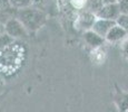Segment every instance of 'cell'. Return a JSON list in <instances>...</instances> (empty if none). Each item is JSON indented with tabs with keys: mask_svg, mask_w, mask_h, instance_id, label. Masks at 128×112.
<instances>
[{
	"mask_svg": "<svg viewBox=\"0 0 128 112\" xmlns=\"http://www.w3.org/2000/svg\"><path fill=\"white\" fill-rule=\"evenodd\" d=\"M9 2L12 6V8L16 9V10L28 8V7H31V5H32V0H9Z\"/></svg>",
	"mask_w": 128,
	"mask_h": 112,
	"instance_id": "30bf717a",
	"label": "cell"
},
{
	"mask_svg": "<svg viewBox=\"0 0 128 112\" xmlns=\"http://www.w3.org/2000/svg\"><path fill=\"white\" fill-rule=\"evenodd\" d=\"M120 49H122V56H124L126 59H128V37L122 43V45H120Z\"/></svg>",
	"mask_w": 128,
	"mask_h": 112,
	"instance_id": "5bb4252c",
	"label": "cell"
},
{
	"mask_svg": "<svg viewBox=\"0 0 128 112\" xmlns=\"http://www.w3.org/2000/svg\"><path fill=\"white\" fill-rule=\"evenodd\" d=\"M114 102L115 105L119 112H127L128 111V93L124 92L116 85V90L114 93Z\"/></svg>",
	"mask_w": 128,
	"mask_h": 112,
	"instance_id": "52a82bcc",
	"label": "cell"
},
{
	"mask_svg": "<svg viewBox=\"0 0 128 112\" xmlns=\"http://www.w3.org/2000/svg\"><path fill=\"white\" fill-rule=\"evenodd\" d=\"M96 19H97V17H96L95 14H92L90 11H85L79 16V24L86 30H90L92 28L94 24H95Z\"/></svg>",
	"mask_w": 128,
	"mask_h": 112,
	"instance_id": "9c48e42d",
	"label": "cell"
},
{
	"mask_svg": "<svg viewBox=\"0 0 128 112\" xmlns=\"http://www.w3.org/2000/svg\"><path fill=\"white\" fill-rule=\"evenodd\" d=\"M14 39H12L10 36H8L7 34H4L0 36V49L7 47L8 45H10L11 43H14Z\"/></svg>",
	"mask_w": 128,
	"mask_h": 112,
	"instance_id": "8fae6325",
	"label": "cell"
},
{
	"mask_svg": "<svg viewBox=\"0 0 128 112\" xmlns=\"http://www.w3.org/2000/svg\"><path fill=\"white\" fill-rule=\"evenodd\" d=\"M4 29H6V34L10 36L12 39L27 38L29 34L27 29L24 27V25L16 17H12L4 24Z\"/></svg>",
	"mask_w": 128,
	"mask_h": 112,
	"instance_id": "7a4b0ae2",
	"label": "cell"
},
{
	"mask_svg": "<svg viewBox=\"0 0 128 112\" xmlns=\"http://www.w3.org/2000/svg\"><path fill=\"white\" fill-rule=\"evenodd\" d=\"M116 24L125 29L128 33V15H120L116 20Z\"/></svg>",
	"mask_w": 128,
	"mask_h": 112,
	"instance_id": "7c38bea8",
	"label": "cell"
},
{
	"mask_svg": "<svg viewBox=\"0 0 128 112\" xmlns=\"http://www.w3.org/2000/svg\"><path fill=\"white\" fill-rule=\"evenodd\" d=\"M4 86H6V82H4V78L2 76L1 72H0V95L4 91Z\"/></svg>",
	"mask_w": 128,
	"mask_h": 112,
	"instance_id": "2e32d148",
	"label": "cell"
},
{
	"mask_svg": "<svg viewBox=\"0 0 128 112\" xmlns=\"http://www.w3.org/2000/svg\"><path fill=\"white\" fill-rule=\"evenodd\" d=\"M17 10L12 8L9 0H0V22L6 24L12 17H16Z\"/></svg>",
	"mask_w": 128,
	"mask_h": 112,
	"instance_id": "ba28073f",
	"label": "cell"
},
{
	"mask_svg": "<svg viewBox=\"0 0 128 112\" xmlns=\"http://www.w3.org/2000/svg\"><path fill=\"white\" fill-rule=\"evenodd\" d=\"M128 33L122 27H120L119 25H115L109 31L106 35L105 41L108 42L110 44H118V43H122L125 39L127 38Z\"/></svg>",
	"mask_w": 128,
	"mask_h": 112,
	"instance_id": "277c9868",
	"label": "cell"
},
{
	"mask_svg": "<svg viewBox=\"0 0 128 112\" xmlns=\"http://www.w3.org/2000/svg\"><path fill=\"white\" fill-rule=\"evenodd\" d=\"M49 1H50V0H32V5L38 6L37 8L40 9V10H42V7L46 6V5H48Z\"/></svg>",
	"mask_w": 128,
	"mask_h": 112,
	"instance_id": "9a60e30c",
	"label": "cell"
},
{
	"mask_svg": "<svg viewBox=\"0 0 128 112\" xmlns=\"http://www.w3.org/2000/svg\"><path fill=\"white\" fill-rule=\"evenodd\" d=\"M84 41L85 43L88 45L89 47H92V49H98L102 48V45L105 43V38L102 36H99L98 34H96L95 31L90 30H86L84 33Z\"/></svg>",
	"mask_w": 128,
	"mask_h": 112,
	"instance_id": "8992f818",
	"label": "cell"
},
{
	"mask_svg": "<svg viewBox=\"0 0 128 112\" xmlns=\"http://www.w3.org/2000/svg\"><path fill=\"white\" fill-rule=\"evenodd\" d=\"M122 15H128V0H118Z\"/></svg>",
	"mask_w": 128,
	"mask_h": 112,
	"instance_id": "4fadbf2b",
	"label": "cell"
},
{
	"mask_svg": "<svg viewBox=\"0 0 128 112\" xmlns=\"http://www.w3.org/2000/svg\"><path fill=\"white\" fill-rule=\"evenodd\" d=\"M127 112H128V111H127Z\"/></svg>",
	"mask_w": 128,
	"mask_h": 112,
	"instance_id": "ac0fdd59",
	"label": "cell"
},
{
	"mask_svg": "<svg viewBox=\"0 0 128 112\" xmlns=\"http://www.w3.org/2000/svg\"><path fill=\"white\" fill-rule=\"evenodd\" d=\"M116 25V21H112V20H107V19H100L97 18L94 24L92 30L95 31L96 34H98L99 36L102 37H106V35L108 34V31L112 28V27Z\"/></svg>",
	"mask_w": 128,
	"mask_h": 112,
	"instance_id": "5b68a950",
	"label": "cell"
},
{
	"mask_svg": "<svg viewBox=\"0 0 128 112\" xmlns=\"http://www.w3.org/2000/svg\"><path fill=\"white\" fill-rule=\"evenodd\" d=\"M16 18L18 19L28 33H36L47 21V15L37 7H28L17 10Z\"/></svg>",
	"mask_w": 128,
	"mask_h": 112,
	"instance_id": "6da1fadb",
	"label": "cell"
},
{
	"mask_svg": "<svg viewBox=\"0 0 128 112\" xmlns=\"http://www.w3.org/2000/svg\"><path fill=\"white\" fill-rule=\"evenodd\" d=\"M120 15H122V12H120L118 2L109 5H102V8L96 12L97 18L107 19V20H112V21H116Z\"/></svg>",
	"mask_w": 128,
	"mask_h": 112,
	"instance_id": "3957f363",
	"label": "cell"
},
{
	"mask_svg": "<svg viewBox=\"0 0 128 112\" xmlns=\"http://www.w3.org/2000/svg\"><path fill=\"white\" fill-rule=\"evenodd\" d=\"M6 34V29H4V24H2V22H0V36L1 35Z\"/></svg>",
	"mask_w": 128,
	"mask_h": 112,
	"instance_id": "e0dca14e",
	"label": "cell"
}]
</instances>
